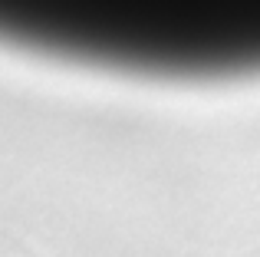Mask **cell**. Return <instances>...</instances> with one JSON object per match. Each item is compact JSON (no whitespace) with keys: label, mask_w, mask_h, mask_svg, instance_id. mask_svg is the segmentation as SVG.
I'll list each match as a JSON object with an SVG mask.
<instances>
[{"label":"cell","mask_w":260,"mask_h":257,"mask_svg":"<svg viewBox=\"0 0 260 257\" xmlns=\"http://www.w3.org/2000/svg\"><path fill=\"white\" fill-rule=\"evenodd\" d=\"M0 43L139 76H257L260 0H0Z\"/></svg>","instance_id":"6da1fadb"}]
</instances>
